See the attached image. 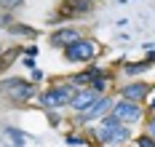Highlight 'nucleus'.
Masks as SVG:
<instances>
[{
  "instance_id": "2eb2a0df",
  "label": "nucleus",
  "mask_w": 155,
  "mask_h": 147,
  "mask_svg": "<svg viewBox=\"0 0 155 147\" xmlns=\"http://www.w3.org/2000/svg\"><path fill=\"white\" fill-rule=\"evenodd\" d=\"M86 142H88V136H86L83 129H70L67 134H64V145L67 147H83Z\"/></svg>"
},
{
  "instance_id": "ddd939ff",
  "label": "nucleus",
  "mask_w": 155,
  "mask_h": 147,
  "mask_svg": "<svg viewBox=\"0 0 155 147\" xmlns=\"http://www.w3.org/2000/svg\"><path fill=\"white\" fill-rule=\"evenodd\" d=\"M21 56H24V46H11V48H3V51H0V75H3L8 67H14Z\"/></svg>"
},
{
  "instance_id": "f257e3e1",
  "label": "nucleus",
  "mask_w": 155,
  "mask_h": 147,
  "mask_svg": "<svg viewBox=\"0 0 155 147\" xmlns=\"http://www.w3.org/2000/svg\"><path fill=\"white\" fill-rule=\"evenodd\" d=\"M83 131L88 136H94L102 147H128L134 142V129L126 126L123 120L115 118L112 113L102 115L94 126H88V129H83Z\"/></svg>"
},
{
  "instance_id": "9b49d317",
  "label": "nucleus",
  "mask_w": 155,
  "mask_h": 147,
  "mask_svg": "<svg viewBox=\"0 0 155 147\" xmlns=\"http://www.w3.org/2000/svg\"><path fill=\"white\" fill-rule=\"evenodd\" d=\"M102 96V94H96L91 86H86V88H78L75 99H72V104H70V113H83V110H88L96 99Z\"/></svg>"
},
{
  "instance_id": "0eeeda50",
  "label": "nucleus",
  "mask_w": 155,
  "mask_h": 147,
  "mask_svg": "<svg viewBox=\"0 0 155 147\" xmlns=\"http://www.w3.org/2000/svg\"><path fill=\"white\" fill-rule=\"evenodd\" d=\"M112 94L120 99H131V102H147V96L153 94V83L147 80H139V78H128L123 83H115L112 86Z\"/></svg>"
},
{
  "instance_id": "20e7f679",
  "label": "nucleus",
  "mask_w": 155,
  "mask_h": 147,
  "mask_svg": "<svg viewBox=\"0 0 155 147\" xmlns=\"http://www.w3.org/2000/svg\"><path fill=\"white\" fill-rule=\"evenodd\" d=\"M102 54H104V46H102L94 35H80L75 43H70V46L62 51V59L67 64L86 67V64H91V62H99Z\"/></svg>"
},
{
  "instance_id": "b1692460",
  "label": "nucleus",
  "mask_w": 155,
  "mask_h": 147,
  "mask_svg": "<svg viewBox=\"0 0 155 147\" xmlns=\"http://www.w3.org/2000/svg\"><path fill=\"white\" fill-rule=\"evenodd\" d=\"M24 56H38V46H35V43L24 46Z\"/></svg>"
},
{
  "instance_id": "f8f14e48",
  "label": "nucleus",
  "mask_w": 155,
  "mask_h": 147,
  "mask_svg": "<svg viewBox=\"0 0 155 147\" xmlns=\"http://www.w3.org/2000/svg\"><path fill=\"white\" fill-rule=\"evenodd\" d=\"M5 35L19 38V40H30V43H35V40L40 38V30H38V27H30V24H21V21H14V24L5 30Z\"/></svg>"
},
{
  "instance_id": "9d476101",
  "label": "nucleus",
  "mask_w": 155,
  "mask_h": 147,
  "mask_svg": "<svg viewBox=\"0 0 155 147\" xmlns=\"http://www.w3.org/2000/svg\"><path fill=\"white\" fill-rule=\"evenodd\" d=\"M59 8L67 11V14H72L75 19H86V16H91L94 11H96V3L94 0H62Z\"/></svg>"
},
{
  "instance_id": "f03ea898",
  "label": "nucleus",
  "mask_w": 155,
  "mask_h": 147,
  "mask_svg": "<svg viewBox=\"0 0 155 147\" xmlns=\"http://www.w3.org/2000/svg\"><path fill=\"white\" fill-rule=\"evenodd\" d=\"M75 94H78V88L67 80V78H54L46 88L38 91V96H35L32 104H35L38 110H43V113H46V110H70Z\"/></svg>"
},
{
  "instance_id": "6ab92c4d",
  "label": "nucleus",
  "mask_w": 155,
  "mask_h": 147,
  "mask_svg": "<svg viewBox=\"0 0 155 147\" xmlns=\"http://www.w3.org/2000/svg\"><path fill=\"white\" fill-rule=\"evenodd\" d=\"M142 131H144V134H150V136L155 139V113L144 118V123H142Z\"/></svg>"
},
{
  "instance_id": "a211bd4d",
  "label": "nucleus",
  "mask_w": 155,
  "mask_h": 147,
  "mask_svg": "<svg viewBox=\"0 0 155 147\" xmlns=\"http://www.w3.org/2000/svg\"><path fill=\"white\" fill-rule=\"evenodd\" d=\"M24 0H0V11H19Z\"/></svg>"
},
{
  "instance_id": "4468645a",
  "label": "nucleus",
  "mask_w": 155,
  "mask_h": 147,
  "mask_svg": "<svg viewBox=\"0 0 155 147\" xmlns=\"http://www.w3.org/2000/svg\"><path fill=\"white\" fill-rule=\"evenodd\" d=\"M3 136H8L14 147H24L27 142H35V136H32V134L16 129V126H3Z\"/></svg>"
},
{
  "instance_id": "a878e982",
  "label": "nucleus",
  "mask_w": 155,
  "mask_h": 147,
  "mask_svg": "<svg viewBox=\"0 0 155 147\" xmlns=\"http://www.w3.org/2000/svg\"><path fill=\"white\" fill-rule=\"evenodd\" d=\"M115 3H118V5H126V3H128V0H115Z\"/></svg>"
},
{
  "instance_id": "aec40b11",
  "label": "nucleus",
  "mask_w": 155,
  "mask_h": 147,
  "mask_svg": "<svg viewBox=\"0 0 155 147\" xmlns=\"http://www.w3.org/2000/svg\"><path fill=\"white\" fill-rule=\"evenodd\" d=\"M14 21H16V19H14V14H11V11H0V30H8Z\"/></svg>"
},
{
  "instance_id": "f3484780",
  "label": "nucleus",
  "mask_w": 155,
  "mask_h": 147,
  "mask_svg": "<svg viewBox=\"0 0 155 147\" xmlns=\"http://www.w3.org/2000/svg\"><path fill=\"white\" fill-rule=\"evenodd\" d=\"M134 147H155V139L150 136V134H144V131H139V134H134V142H131Z\"/></svg>"
},
{
  "instance_id": "4be33fe9",
  "label": "nucleus",
  "mask_w": 155,
  "mask_h": 147,
  "mask_svg": "<svg viewBox=\"0 0 155 147\" xmlns=\"http://www.w3.org/2000/svg\"><path fill=\"white\" fill-rule=\"evenodd\" d=\"M19 62H21V67H24V70H35V56H21V59H19Z\"/></svg>"
},
{
  "instance_id": "bb28decb",
  "label": "nucleus",
  "mask_w": 155,
  "mask_h": 147,
  "mask_svg": "<svg viewBox=\"0 0 155 147\" xmlns=\"http://www.w3.org/2000/svg\"><path fill=\"white\" fill-rule=\"evenodd\" d=\"M94 3H99V0H94Z\"/></svg>"
},
{
  "instance_id": "6e6552de",
  "label": "nucleus",
  "mask_w": 155,
  "mask_h": 147,
  "mask_svg": "<svg viewBox=\"0 0 155 147\" xmlns=\"http://www.w3.org/2000/svg\"><path fill=\"white\" fill-rule=\"evenodd\" d=\"M80 35H86L80 27H75V24H62V27H54L51 32H48V46L56 51H64L70 43H75Z\"/></svg>"
},
{
  "instance_id": "1a4fd4ad",
  "label": "nucleus",
  "mask_w": 155,
  "mask_h": 147,
  "mask_svg": "<svg viewBox=\"0 0 155 147\" xmlns=\"http://www.w3.org/2000/svg\"><path fill=\"white\" fill-rule=\"evenodd\" d=\"M153 67H155V51H147L142 59H126L123 64H120V75L123 78H142Z\"/></svg>"
},
{
  "instance_id": "dca6fc26",
  "label": "nucleus",
  "mask_w": 155,
  "mask_h": 147,
  "mask_svg": "<svg viewBox=\"0 0 155 147\" xmlns=\"http://www.w3.org/2000/svg\"><path fill=\"white\" fill-rule=\"evenodd\" d=\"M46 120H48L51 129H62V123L67 120V118L62 115V110H46Z\"/></svg>"
},
{
  "instance_id": "393cba45",
  "label": "nucleus",
  "mask_w": 155,
  "mask_h": 147,
  "mask_svg": "<svg viewBox=\"0 0 155 147\" xmlns=\"http://www.w3.org/2000/svg\"><path fill=\"white\" fill-rule=\"evenodd\" d=\"M115 40H118V43H128L131 38H128V35H126V32H120V35H118V38H115Z\"/></svg>"
},
{
  "instance_id": "cd10ccee",
  "label": "nucleus",
  "mask_w": 155,
  "mask_h": 147,
  "mask_svg": "<svg viewBox=\"0 0 155 147\" xmlns=\"http://www.w3.org/2000/svg\"><path fill=\"white\" fill-rule=\"evenodd\" d=\"M0 51H3V46H0Z\"/></svg>"
},
{
  "instance_id": "423d86ee",
  "label": "nucleus",
  "mask_w": 155,
  "mask_h": 147,
  "mask_svg": "<svg viewBox=\"0 0 155 147\" xmlns=\"http://www.w3.org/2000/svg\"><path fill=\"white\" fill-rule=\"evenodd\" d=\"M112 115L115 118H120L126 126H131V129H137L144 123V118H147V110H144V104L142 102H131V99H115V104H112Z\"/></svg>"
},
{
  "instance_id": "7ed1b4c3",
  "label": "nucleus",
  "mask_w": 155,
  "mask_h": 147,
  "mask_svg": "<svg viewBox=\"0 0 155 147\" xmlns=\"http://www.w3.org/2000/svg\"><path fill=\"white\" fill-rule=\"evenodd\" d=\"M40 91L38 83H32L30 78H21V75H5L0 78V102L11 104V107H27L35 102Z\"/></svg>"
},
{
  "instance_id": "39448f33",
  "label": "nucleus",
  "mask_w": 155,
  "mask_h": 147,
  "mask_svg": "<svg viewBox=\"0 0 155 147\" xmlns=\"http://www.w3.org/2000/svg\"><path fill=\"white\" fill-rule=\"evenodd\" d=\"M115 94L112 91H107V94H102V96L94 102L88 110H83V113H70V118H67V123H70V129H88V126H94L102 115L112 113V104H115Z\"/></svg>"
},
{
  "instance_id": "412c9836",
  "label": "nucleus",
  "mask_w": 155,
  "mask_h": 147,
  "mask_svg": "<svg viewBox=\"0 0 155 147\" xmlns=\"http://www.w3.org/2000/svg\"><path fill=\"white\" fill-rule=\"evenodd\" d=\"M32 83H38V86H43V80H46V72L40 70V67H35V70H30V75H27Z\"/></svg>"
},
{
  "instance_id": "5701e85b",
  "label": "nucleus",
  "mask_w": 155,
  "mask_h": 147,
  "mask_svg": "<svg viewBox=\"0 0 155 147\" xmlns=\"http://www.w3.org/2000/svg\"><path fill=\"white\" fill-rule=\"evenodd\" d=\"M144 110H147V115H153V113H155V91L147 96V102H144Z\"/></svg>"
}]
</instances>
